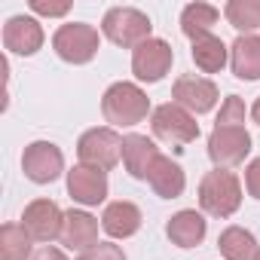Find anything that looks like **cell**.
I'll list each match as a JSON object with an SVG mask.
<instances>
[{"label":"cell","instance_id":"10","mask_svg":"<svg viewBox=\"0 0 260 260\" xmlns=\"http://www.w3.org/2000/svg\"><path fill=\"white\" fill-rule=\"evenodd\" d=\"M19 223L28 230V236H31L34 242L49 245V242L61 239L64 211H61L52 199H34V202H28V205H25V211H22V220H19Z\"/></svg>","mask_w":260,"mask_h":260},{"label":"cell","instance_id":"26","mask_svg":"<svg viewBox=\"0 0 260 260\" xmlns=\"http://www.w3.org/2000/svg\"><path fill=\"white\" fill-rule=\"evenodd\" d=\"M77 260H125V251L119 245H113V242H98L89 251H83Z\"/></svg>","mask_w":260,"mask_h":260},{"label":"cell","instance_id":"20","mask_svg":"<svg viewBox=\"0 0 260 260\" xmlns=\"http://www.w3.org/2000/svg\"><path fill=\"white\" fill-rule=\"evenodd\" d=\"M190 55H193V64H196L202 74H220V71L226 68V61H230V46H226L220 37L205 34V37L193 40Z\"/></svg>","mask_w":260,"mask_h":260},{"label":"cell","instance_id":"13","mask_svg":"<svg viewBox=\"0 0 260 260\" xmlns=\"http://www.w3.org/2000/svg\"><path fill=\"white\" fill-rule=\"evenodd\" d=\"M43 25L34 19V16H13L7 25H4V46L7 52H16V55H34L43 49Z\"/></svg>","mask_w":260,"mask_h":260},{"label":"cell","instance_id":"11","mask_svg":"<svg viewBox=\"0 0 260 260\" xmlns=\"http://www.w3.org/2000/svg\"><path fill=\"white\" fill-rule=\"evenodd\" d=\"M172 101L181 104L184 110H190L193 116H199V113L214 110V104L220 101V92H217L214 80L187 74V77H178V80H175V86H172Z\"/></svg>","mask_w":260,"mask_h":260},{"label":"cell","instance_id":"21","mask_svg":"<svg viewBox=\"0 0 260 260\" xmlns=\"http://www.w3.org/2000/svg\"><path fill=\"white\" fill-rule=\"evenodd\" d=\"M217 248H220L223 260H257V254H260L254 233L245 226H226L217 236Z\"/></svg>","mask_w":260,"mask_h":260},{"label":"cell","instance_id":"28","mask_svg":"<svg viewBox=\"0 0 260 260\" xmlns=\"http://www.w3.org/2000/svg\"><path fill=\"white\" fill-rule=\"evenodd\" d=\"M245 190H248L254 199H260V156L251 159L248 169H245Z\"/></svg>","mask_w":260,"mask_h":260},{"label":"cell","instance_id":"19","mask_svg":"<svg viewBox=\"0 0 260 260\" xmlns=\"http://www.w3.org/2000/svg\"><path fill=\"white\" fill-rule=\"evenodd\" d=\"M147 184L153 187V193H156L159 199H178V196L187 190V175H184V169H181L172 156H159V159L153 162V169H150Z\"/></svg>","mask_w":260,"mask_h":260},{"label":"cell","instance_id":"12","mask_svg":"<svg viewBox=\"0 0 260 260\" xmlns=\"http://www.w3.org/2000/svg\"><path fill=\"white\" fill-rule=\"evenodd\" d=\"M107 172L101 169H89V166H74L68 172V196L86 208H95L107 199Z\"/></svg>","mask_w":260,"mask_h":260},{"label":"cell","instance_id":"23","mask_svg":"<svg viewBox=\"0 0 260 260\" xmlns=\"http://www.w3.org/2000/svg\"><path fill=\"white\" fill-rule=\"evenodd\" d=\"M34 239L22 223H4L0 226V257L4 260H28Z\"/></svg>","mask_w":260,"mask_h":260},{"label":"cell","instance_id":"15","mask_svg":"<svg viewBox=\"0 0 260 260\" xmlns=\"http://www.w3.org/2000/svg\"><path fill=\"white\" fill-rule=\"evenodd\" d=\"M68 251H89L92 245H98V217H92L83 208H71L64 211V226H61V239H58Z\"/></svg>","mask_w":260,"mask_h":260},{"label":"cell","instance_id":"25","mask_svg":"<svg viewBox=\"0 0 260 260\" xmlns=\"http://www.w3.org/2000/svg\"><path fill=\"white\" fill-rule=\"evenodd\" d=\"M245 116H248L245 101L239 95H226L223 104H220V110H217L214 125H245Z\"/></svg>","mask_w":260,"mask_h":260},{"label":"cell","instance_id":"29","mask_svg":"<svg viewBox=\"0 0 260 260\" xmlns=\"http://www.w3.org/2000/svg\"><path fill=\"white\" fill-rule=\"evenodd\" d=\"M34 260H68V257H64L61 248H55V245H43V248L34 254Z\"/></svg>","mask_w":260,"mask_h":260},{"label":"cell","instance_id":"2","mask_svg":"<svg viewBox=\"0 0 260 260\" xmlns=\"http://www.w3.org/2000/svg\"><path fill=\"white\" fill-rule=\"evenodd\" d=\"M199 205L211 217H233L242 205V181L230 169H211L199 181Z\"/></svg>","mask_w":260,"mask_h":260},{"label":"cell","instance_id":"1","mask_svg":"<svg viewBox=\"0 0 260 260\" xmlns=\"http://www.w3.org/2000/svg\"><path fill=\"white\" fill-rule=\"evenodd\" d=\"M101 113L110 122V128H132V125L144 122L147 113H153V110H150L147 92L138 83L119 80V83L107 86V92L101 95Z\"/></svg>","mask_w":260,"mask_h":260},{"label":"cell","instance_id":"31","mask_svg":"<svg viewBox=\"0 0 260 260\" xmlns=\"http://www.w3.org/2000/svg\"><path fill=\"white\" fill-rule=\"evenodd\" d=\"M257 260H260V254H257Z\"/></svg>","mask_w":260,"mask_h":260},{"label":"cell","instance_id":"18","mask_svg":"<svg viewBox=\"0 0 260 260\" xmlns=\"http://www.w3.org/2000/svg\"><path fill=\"white\" fill-rule=\"evenodd\" d=\"M230 68L239 80H260V34H239L230 46Z\"/></svg>","mask_w":260,"mask_h":260},{"label":"cell","instance_id":"22","mask_svg":"<svg viewBox=\"0 0 260 260\" xmlns=\"http://www.w3.org/2000/svg\"><path fill=\"white\" fill-rule=\"evenodd\" d=\"M217 19H220L217 7H211V4H187L184 13H181V31H184V37L199 40V37L211 34Z\"/></svg>","mask_w":260,"mask_h":260},{"label":"cell","instance_id":"6","mask_svg":"<svg viewBox=\"0 0 260 260\" xmlns=\"http://www.w3.org/2000/svg\"><path fill=\"white\" fill-rule=\"evenodd\" d=\"M150 128L153 135L166 144H193L199 138V122L190 110H184L175 101H166L159 107H153L150 113Z\"/></svg>","mask_w":260,"mask_h":260},{"label":"cell","instance_id":"30","mask_svg":"<svg viewBox=\"0 0 260 260\" xmlns=\"http://www.w3.org/2000/svg\"><path fill=\"white\" fill-rule=\"evenodd\" d=\"M251 119H254V122L260 125V95H257V101L251 104Z\"/></svg>","mask_w":260,"mask_h":260},{"label":"cell","instance_id":"14","mask_svg":"<svg viewBox=\"0 0 260 260\" xmlns=\"http://www.w3.org/2000/svg\"><path fill=\"white\" fill-rule=\"evenodd\" d=\"M162 153L153 144V138L138 135V132L122 135V166H125V172L132 175L135 181H147L150 178V169H153V162Z\"/></svg>","mask_w":260,"mask_h":260},{"label":"cell","instance_id":"3","mask_svg":"<svg viewBox=\"0 0 260 260\" xmlns=\"http://www.w3.org/2000/svg\"><path fill=\"white\" fill-rule=\"evenodd\" d=\"M101 34L122 49H138L144 40L153 37V25L147 19V13L135 10V7H113L104 13L101 19Z\"/></svg>","mask_w":260,"mask_h":260},{"label":"cell","instance_id":"17","mask_svg":"<svg viewBox=\"0 0 260 260\" xmlns=\"http://www.w3.org/2000/svg\"><path fill=\"white\" fill-rule=\"evenodd\" d=\"M141 208L135 202H110L101 214V230L110 236V239H132L138 230H141Z\"/></svg>","mask_w":260,"mask_h":260},{"label":"cell","instance_id":"8","mask_svg":"<svg viewBox=\"0 0 260 260\" xmlns=\"http://www.w3.org/2000/svg\"><path fill=\"white\" fill-rule=\"evenodd\" d=\"M175 64V49L162 37L144 40L138 49H132V74L141 83H159Z\"/></svg>","mask_w":260,"mask_h":260},{"label":"cell","instance_id":"27","mask_svg":"<svg viewBox=\"0 0 260 260\" xmlns=\"http://www.w3.org/2000/svg\"><path fill=\"white\" fill-rule=\"evenodd\" d=\"M31 10L37 16H49V19H61L71 13V4L68 0H58V4H52V0H31Z\"/></svg>","mask_w":260,"mask_h":260},{"label":"cell","instance_id":"5","mask_svg":"<svg viewBox=\"0 0 260 260\" xmlns=\"http://www.w3.org/2000/svg\"><path fill=\"white\" fill-rule=\"evenodd\" d=\"M52 49L68 64H89L101 49V34L86 22H68L52 34Z\"/></svg>","mask_w":260,"mask_h":260},{"label":"cell","instance_id":"9","mask_svg":"<svg viewBox=\"0 0 260 260\" xmlns=\"http://www.w3.org/2000/svg\"><path fill=\"white\" fill-rule=\"evenodd\" d=\"M22 172L34 184H52L64 172V153L52 141H34L22 153Z\"/></svg>","mask_w":260,"mask_h":260},{"label":"cell","instance_id":"24","mask_svg":"<svg viewBox=\"0 0 260 260\" xmlns=\"http://www.w3.org/2000/svg\"><path fill=\"white\" fill-rule=\"evenodd\" d=\"M223 19L242 31V34H254L260 28V0H230L223 7Z\"/></svg>","mask_w":260,"mask_h":260},{"label":"cell","instance_id":"16","mask_svg":"<svg viewBox=\"0 0 260 260\" xmlns=\"http://www.w3.org/2000/svg\"><path fill=\"white\" fill-rule=\"evenodd\" d=\"M205 233H208V220L196 208H184V211L172 214L169 223H166V236L178 248H196V245H202Z\"/></svg>","mask_w":260,"mask_h":260},{"label":"cell","instance_id":"7","mask_svg":"<svg viewBox=\"0 0 260 260\" xmlns=\"http://www.w3.org/2000/svg\"><path fill=\"white\" fill-rule=\"evenodd\" d=\"M251 153V135L245 125H214L208 135V159L214 169L242 166Z\"/></svg>","mask_w":260,"mask_h":260},{"label":"cell","instance_id":"4","mask_svg":"<svg viewBox=\"0 0 260 260\" xmlns=\"http://www.w3.org/2000/svg\"><path fill=\"white\" fill-rule=\"evenodd\" d=\"M77 156H80V166L110 172L122 159V135L110 125H95V128H89V132L80 135Z\"/></svg>","mask_w":260,"mask_h":260}]
</instances>
